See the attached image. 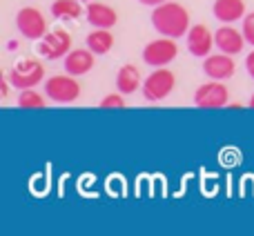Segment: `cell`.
Wrapping results in <instances>:
<instances>
[{"instance_id":"obj_9","label":"cell","mask_w":254,"mask_h":236,"mask_svg":"<svg viewBox=\"0 0 254 236\" xmlns=\"http://www.w3.org/2000/svg\"><path fill=\"white\" fill-rule=\"evenodd\" d=\"M203 71L212 80H228L237 74V62L230 54H210L203 58Z\"/></svg>"},{"instance_id":"obj_6","label":"cell","mask_w":254,"mask_h":236,"mask_svg":"<svg viewBox=\"0 0 254 236\" xmlns=\"http://www.w3.org/2000/svg\"><path fill=\"white\" fill-rule=\"evenodd\" d=\"M16 29L20 31V36H25L27 40H40L49 31L47 18L43 16V11L36 7H22L16 13Z\"/></svg>"},{"instance_id":"obj_8","label":"cell","mask_w":254,"mask_h":236,"mask_svg":"<svg viewBox=\"0 0 254 236\" xmlns=\"http://www.w3.org/2000/svg\"><path fill=\"white\" fill-rule=\"evenodd\" d=\"M71 52V36L65 29H54L47 31L43 38L38 40V54L47 60H58L65 58Z\"/></svg>"},{"instance_id":"obj_10","label":"cell","mask_w":254,"mask_h":236,"mask_svg":"<svg viewBox=\"0 0 254 236\" xmlns=\"http://www.w3.org/2000/svg\"><path fill=\"white\" fill-rule=\"evenodd\" d=\"M188 49L192 56L196 58H205L212 54V47H214V34L207 29L205 25H192L188 31Z\"/></svg>"},{"instance_id":"obj_4","label":"cell","mask_w":254,"mask_h":236,"mask_svg":"<svg viewBox=\"0 0 254 236\" xmlns=\"http://www.w3.org/2000/svg\"><path fill=\"white\" fill-rule=\"evenodd\" d=\"M45 96L49 101L58 103V105L76 103L80 98V85L71 74L52 76V78L45 80Z\"/></svg>"},{"instance_id":"obj_18","label":"cell","mask_w":254,"mask_h":236,"mask_svg":"<svg viewBox=\"0 0 254 236\" xmlns=\"http://www.w3.org/2000/svg\"><path fill=\"white\" fill-rule=\"evenodd\" d=\"M18 107L20 110H45L47 103H45V96L31 89H22L20 96H18Z\"/></svg>"},{"instance_id":"obj_25","label":"cell","mask_w":254,"mask_h":236,"mask_svg":"<svg viewBox=\"0 0 254 236\" xmlns=\"http://www.w3.org/2000/svg\"><path fill=\"white\" fill-rule=\"evenodd\" d=\"M80 2H83V0H80ZM85 2H89V0H85Z\"/></svg>"},{"instance_id":"obj_24","label":"cell","mask_w":254,"mask_h":236,"mask_svg":"<svg viewBox=\"0 0 254 236\" xmlns=\"http://www.w3.org/2000/svg\"><path fill=\"white\" fill-rule=\"evenodd\" d=\"M250 110H254V94L250 96Z\"/></svg>"},{"instance_id":"obj_17","label":"cell","mask_w":254,"mask_h":236,"mask_svg":"<svg viewBox=\"0 0 254 236\" xmlns=\"http://www.w3.org/2000/svg\"><path fill=\"white\" fill-rule=\"evenodd\" d=\"M52 13L54 18H61V20H74V18H80L83 7H80V0H54Z\"/></svg>"},{"instance_id":"obj_7","label":"cell","mask_w":254,"mask_h":236,"mask_svg":"<svg viewBox=\"0 0 254 236\" xmlns=\"http://www.w3.org/2000/svg\"><path fill=\"white\" fill-rule=\"evenodd\" d=\"M230 101V92L223 80H207L194 92V105L201 110H221Z\"/></svg>"},{"instance_id":"obj_1","label":"cell","mask_w":254,"mask_h":236,"mask_svg":"<svg viewBox=\"0 0 254 236\" xmlns=\"http://www.w3.org/2000/svg\"><path fill=\"white\" fill-rule=\"evenodd\" d=\"M152 25L161 36H170V38H181L188 36L190 31V13L183 4L170 2L165 0L163 4L154 7L152 11Z\"/></svg>"},{"instance_id":"obj_2","label":"cell","mask_w":254,"mask_h":236,"mask_svg":"<svg viewBox=\"0 0 254 236\" xmlns=\"http://www.w3.org/2000/svg\"><path fill=\"white\" fill-rule=\"evenodd\" d=\"M9 83L16 89H31L45 80V67L36 58H22L7 71Z\"/></svg>"},{"instance_id":"obj_12","label":"cell","mask_w":254,"mask_h":236,"mask_svg":"<svg viewBox=\"0 0 254 236\" xmlns=\"http://www.w3.org/2000/svg\"><path fill=\"white\" fill-rule=\"evenodd\" d=\"M96 62V54L92 49H71L65 56V71L71 76H85L94 69Z\"/></svg>"},{"instance_id":"obj_5","label":"cell","mask_w":254,"mask_h":236,"mask_svg":"<svg viewBox=\"0 0 254 236\" xmlns=\"http://www.w3.org/2000/svg\"><path fill=\"white\" fill-rule=\"evenodd\" d=\"M176 56H179V45H176V38H170V36L152 40L143 49V62L149 67H167Z\"/></svg>"},{"instance_id":"obj_23","label":"cell","mask_w":254,"mask_h":236,"mask_svg":"<svg viewBox=\"0 0 254 236\" xmlns=\"http://www.w3.org/2000/svg\"><path fill=\"white\" fill-rule=\"evenodd\" d=\"M140 4H147V7H158V4H163L165 0H138Z\"/></svg>"},{"instance_id":"obj_14","label":"cell","mask_w":254,"mask_h":236,"mask_svg":"<svg viewBox=\"0 0 254 236\" xmlns=\"http://www.w3.org/2000/svg\"><path fill=\"white\" fill-rule=\"evenodd\" d=\"M85 16H87L89 25L101 27V29H112L119 22V13L114 11V7L105 2H89L85 9Z\"/></svg>"},{"instance_id":"obj_13","label":"cell","mask_w":254,"mask_h":236,"mask_svg":"<svg viewBox=\"0 0 254 236\" xmlns=\"http://www.w3.org/2000/svg\"><path fill=\"white\" fill-rule=\"evenodd\" d=\"M212 13H214V18L219 22L232 25V22L246 18V2L243 0H214Z\"/></svg>"},{"instance_id":"obj_21","label":"cell","mask_w":254,"mask_h":236,"mask_svg":"<svg viewBox=\"0 0 254 236\" xmlns=\"http://www.w3.org/2000/svg\"><path fill=\"white\" fill-rule=\"evenodd\" d=\"M246 69H248V76L254 80V52H250L246 56Z\"/></svg>"},{"instance_id":"obj_20","label":"cell","mask_w":254,"mask_h":236,"mask_svg":"<svg viewBox=\"0 0 254 236\" xmlns=\"http://www.w3.org/2000/svg\"><path fill=\"white\" fill-rule=\"evenodd\" d=\"M243 36H246V40L254 47V11L246 13V18H243Z\"/></svg>"},{"instance_id":"obj_19","label":"cell","mask_w":254,"mask_h":236,"mask_svg":"<svg viewBox=\"0 0 254 236\" xmlns=\"http://www.w3.org/2000/svg\"><path fill=\"white\" fill-rule=\"evenodd\" d=\"M125 94L116 92V94H107L105 98L101 101V107L103 110H123L125 107Z\"/></svg>"},{"instance_id":"obj_11","label":"cell","mask_w":254,"mask_h":236,"mask_svg":"<svg viewBox=\"0 0 254 236\" xmlns=\"http://www.w3.org/2000/svg\"><path fill=\"white\" fill-rule=\"evenodd\" d=\"M214 43H216V47H219V52L237 56V54L243 52L248 40H246V36H243V31L234 29L232 25H223L214 31Z\"/></svg>"},{"instance_id":"obj_3","label":"cell","mask_w":254,"mask_h":236,"mask_svg":"<svg viewBox=\"0 0 254 236\" xmlns=\"http://www.w3.org/2000/svg\"><path fill=\"white\" fill-rule=\"evenodd\" d=\"M176 87V76L167 67H154V71L143 80V96L149 103L165 101Z\"/></svg>"},{"instance_id":"obj_15","label":"cell","mask_w":254,"mask_h":236,"mask_svg":"<svg viewBox=\"0 0 254 236\" xmlns=\"http://www.w3.org/2000/svg\"><path fill=\"white\" fill-rule=\"evenodd\" d=\"M116 89L125 96L134 94L136 89H140V71L136 65H123L116 74Z\"/></svg>"},{"instance_id":"obj_16","label":"cell","mask_w":254,"mask_h":236,"mask_svg":"<svg viewBox=\"0 0 254 236\" xmlns=\"http://www.w3.org/2000/svg\"><path fill=\"white\" fill-rule=\"evenodd\" d=\"M85 43H87V47L92 49L96 56H105V54H110L112 47H114V36H112L110 29L94 27V31H89L87 34Z\"/></svg>"},{"instance_id":"obj_22","label":"cell","mask_w":254,"mask_h":236,"mask_svg":"<svg viewBox=\"0 0 254 236\" xmlns=\"http://www.w3.org/2000/svg\"><path fill=\"white\" fill-rule=\"evenodd\" d=\"M9 76H2V94H0V96H2V101H7V94H9Z\"/></svg>"}]
</instances>
